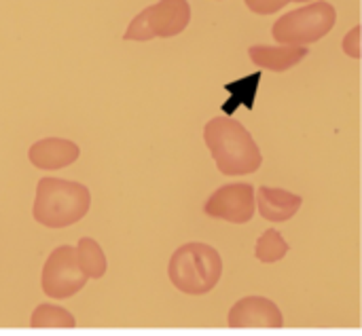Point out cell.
Listing matches in <instances>:
<instances>
[{
    "label": "cell",
    "mask_w": 362,
    "mask_h": 336,
    "mask_svg": "<svg viewBox=\"0 0 362 336\" xmlns=\"http://www.w3.org/2000/svg\"><path fill=\"white\" fill-rule=\"evenodd\" d=\"M204 140L218 172L225 176L255 174L263 163L261 148L250 131L231 116L210 119L204 127Z\"/></svg>",
    "instance_id": "cell-1"
},
{
    "label": "cell",
    "mask_w": 362,
    "mask_h": 336,
    "mask_svg": "<svg viewBox=\"0 0 362 336\" xmlns=\"http://www.w3.org/2000/svg\"><path fill=\"white\" fill-rule=\"evenodd\" d=\"M89 208L91 193L81 182L40 178L36 184L32 216L38 224L47 229H66L70 224H76L87 216Z\"/></svg>",
    "instance_id": "cell-2"
},
{
    "label": "cell",
    "mask_w": 362,
    "mask_h": 336,
    "mask_svg": "<svg viewBox=\"0 0 362 336\" xmlns=\"http://www.w3.org/2000/svg\"><path fill=\"white\" fill-rule=\"evenodd\" d=\"M170 282L176 290L189 296H202L216 288L223 275V258L216 248L191 241L180 246L168 265Z\"/></svg>",
    "instance_id": "cell-3"
},
{
    "label": "cell",
    "mask_w": 362,
    "mask_h": 336,
    "mask_svg": "<svg viewBox=\"0 0 362 336\" xmlns=\"http://www.w3.org/2000/svg\"><path fill=\"white\" fill-rule=\"evenodd\" d=\"M335 6L327 0H316L282 15L272 28V36L276 38V42L288 47H305L325 38L335 28Z\"/></svg>",
    "instance_id": "cell-4"
},
{
    "label": "cell",
    "mask_w": 362,
    "mask_h": 336,
    "mask_svg": "<svg viewBox=\"0 0 362 336\" xmlns=\"http://www.w3.org/2000/svg\"><path fill=\"white\" fill-rule=\"evenodd\" d=\"M191 21V4L187 0H159L142 8L127 25L123 38L146 42L151 38H172L185 32Z\"/></svg>",
    "instance_id": "cell-5"
},
{
    "label": "cell",
    "mask_w": 362,
    "mask_h": 336,
    "mask_svg": "<svg viewBox=\"0 0 362 336\" xmlns=\"http://www.w3.org/2000/svg\"><path fill=\"white\" fill-rule=\"evenodd\" d=\"M87 284V277L83 275L78 263H76V252L72 246H57L49 258L45 260L42 275H40V286L42 292L49 299L64 301L81 292Z\"/></svg>",
    "instance_id": "cell-6"
},
{
    "label": "cell",
    "mask_w": 362,
    "mask_h": 336,
    "mask_svg": "<svg viewBox=\"0 0 362 336\" xmlns=\"http://www.w3.org/2000/svg\"><path fill=\"white\" fill-rule=\"evenodd\" d=\"M257 212L255 186L246 182H233L216 188L204 203V214L231 224H246Z\"/></svg>",
    "instance_id": "cell-7"
},
{
    "label": "cell",
    "mask_w": 362,
    "mask_h": 336,
    "mask_svg": "<svg viewBox=\"0 0 362 336\" xmlns=\"http://www.w3.org/2000/svg\"><path fill=\"white\" fill-rule=\"evenodd\" d=\"M227 324L231 328H282L284 316L265 296H244L231 307Z\"/></svg>",
    "instance_id": "cell-8"
},
{
    "label": "cell",
    "mask_w": 362,
    "mask_h": 336,
    "mask_svg": "<svg viewBox=\"0 0 362 336\" xmlns=\"http://www.w3.org/2000/svg\"><path fill=\"white\" fill-rule=\"evenodd\" d=\"M81 155L78 144H74L72 140H64V138H42L38 142H34L28 150V159L34 167L38 169H64L68 165H72Z\"/></svg>",
    "instance_id": "cell-9"
},
{
    "label": "cell",
    "mask_w": 362,
    "mask_h": 336,
    "mask_svg": "<svg viewBox=\"0 0 362 336\" xmlns=\"http://www.w3.org/2000/svg\"><path fill=\"white\" fill-rule=\"evenodd\" d=\"M303 197L286 188L261 186L255 191V205L259 214L269 222H286L301 210Z\"/></svg>",
    "instance_id": "cell-10"
},
{
    "label": "cell",
    "mask_w": 362,
    "mask_h": 336,
    "mask_svg": "<svg viewBox=\"0 0 362 336\" xmlns=\"http://www.w3.org/2000/svg\"><path fill=\"white\" fill-rule=\"evenodd\" d=\"M248 55H250L252 64L263 70L286 72L308 57V49L305 47H288V44H282V47L252 44L248 49Z\"/></svg>",
    "instance_id": "cell-11"
},
{
    "label": "cell",
    "mask_w": 362,
    "mask_h": 336,
    "mask_svg": "<svg viewBox=\"0 0 362 336\" xmlns=\"http://www.w3.org/2000/svg\"><path fill=\"white\" fill-rule=\"evenodd\" d=\"M76 263L87 280H102L108 271V260L100 244L91 237H81L76 248Z\"/></svg>",
    "instance_id": "cell-12"
},
{
    "label": "cell",
    "mask_w": 362,
    "mask_h": 336,
    "mask_svg": "<svg viewBox=\"0 0 362 336\" xmlns=\"http://www.w3.org/2000/svg\"><path fill=\"white\" fill-rule=\"evenodd\" d=\"M30 326L32 328H74L76 320L74 316L59 307V305H51V303H40L30 318Z\"/></svg>",
    "instance_id": "cell-13"
},
{
    "label": "cell",
    "mask_w": 362,
    "mask_h": 336,
    "mask_svg": "<svg viewBox=\"0 0 362 336\" xmlns=\"http://www.w3.org/2000/svg\"><path fill=\"white\" fill-rule=\"evenodd\" d=\"M288 250H291V246L286 244V239L282 237V233L278 229H267L257 239L255 256H257V260H261L265 265H274V263L282 260L288 254Z\"/></svg>",
    "instance_id": "cell-14"
},
{
    "label": "cell",
    "mask_w": 362,
    "mask_h": 336,
    "mask_svg": "<svg viewBox=\"0 0 362 336\" xmlns=\"http://www.w3.org/2000/svg\"><path fill=\"white\" fill-rule=\"evenodd\" d=\"M259 80H261V74L255 72V74H250V76H246V78H242V80H235V83L227 85L225 89L231 91V102L225 104L223 110L229 114V112H233V108L240 106V104H246V108H252Z\"/></svg>",
    "instance_id": "cell-15"
},
{
    "label": "cell",
    "mask_w": 362,
    "mask_h": 336,
    "mask_svg": "<svg viewBox=\"0 0 362 336\" xmlns=\"http://www.w3.org/2000/svg\"><path fill=\"white\" fill-rule=\"evenodd\" d=\"M244 2L257 15H272L288 4V0H244Z\"/></svg>",
    "instance_id": "cell-16"
},
{
    "label": "cell",
    "mask_w": 362,
    "mask_h": 336,
    "mask_svg": "<svg viewBox=\"0 0 362 336\" xmlns=\"http://www.w3.org/2000/svg\"><path fill=\"white\" fill-rule=\"evenodd\" d=\"M344 51L350 57H354V59L361 57V28L358 25L352 28L350 34H346V38H344Z\"/></svg>",
    "instance_id": "cell-17"
},
{
    "label": "cell",
    "mask_w": 362,
    "mask_h": 336,
    "mask_svg": "<svg viewBox=\"0 0 362 336\" xmlns=\"http://www.w3.org/2000/svg\"><path fill=\"white\" fill-rule=\"evenodd\" d=\"M288 2H312V0H288Z\"/></svg>",
    "instance_id": "cell-18"
}]
</instances>
